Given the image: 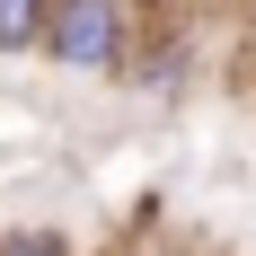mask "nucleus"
Instances as JSON below:
<instances>
[{"label": "nucleus", "mask_w": 256, "mask_h": 256, "mask_svg": "<svg viewBox=\"0 0 256 256\" xmlns=\"http://www.w3.org/2000/svg\"><path fill=\"white\" fill-rule=\"evenodd\" d=\"M53 71H124L132 53V0H44V44H36Z\"/></svg>", "instance_id": "1"}, {"label": "nucleus", "mask_w": 256, "mask_h": 256, "mask_svg": "<svg viewBox=\"0 0 256 256\" xmlns=\"http://www.w3.org/2000/svg\"><path fill=\"white\" fill-rule=\"evenodd\" d=\"M44 44V0H0V62Z\"/></svg>", "instance_id": "2"}, {"label": "nucleus", "mask_w": 256, "mask_h": 256, "mask_svg": "<svg viewBox=\"0 0 256 256\" xmlns=\"http://www.w3.org/2000/svg\"><path fill=\"white\" fill-rule=\"evenodd\" d=\"M0 256H80V248H71L62 230H9V238H0Z\"/></svg>", "instance_id": "3"}, {"label": "nucleus", "mask_w": 256, "mask_h": 256, "mask_svg": "<svg viewBox=\"0 0 256 256\" xmlns=\"http://www.w3.org/2000/svg\"><path fill=\"white\" fill-rule=\"evenodd\" d=\"M150 9H177V0H150Z\"/></svg>", "instance_id": "4"}]
</instances>
